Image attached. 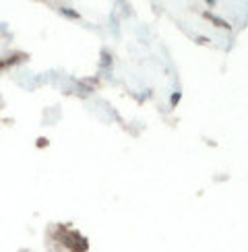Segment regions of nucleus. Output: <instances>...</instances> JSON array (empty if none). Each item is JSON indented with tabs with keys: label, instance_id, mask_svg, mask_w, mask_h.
Wrapping results in <instances>:
<instances>
[{
	"label": "nucleus",
	"instance_id": "nucleus-2",
	"mask_svg": "<svg viewBox=\"0 0 248 252\" xmlns=\"http://www.w3.org/2000/svg\"><path fill=\"white\" fill-rule=\"evenodd\" d=\"M23 58H25L23 54L10 56V58H0V70H2V68H6V66H10V64H15V62H19V60H23Z\"/></svg>",
	"mask_w": 248,
	"mask_h": 252
},
{
	"label": "nucleus",
	"instance_id": "nucleus-3",
	"mask_svg": "<svg viewBox=\"0 0 248 252\" xmlns=\"http://www.w3.org/2000/svg\"><path fill=\"white\" fill-rule=\"evenodd\" d=\"M60 13H64L66 17H72V19H77V17H79V15L75 13V10H68V8H64V6H62V8H60Z\"/></svg>",
	"mask_w": 248,
	"mask_h": 252
},
{
	"label": "nucleus",
	"instance_id": "nucleus-1",
	"mask_svg": "<svg viewBox=\"0 0 248 252\" xmlns=\"http://www.w3.org/2000/svg\"><path fill=\"white\" fill-rule=\"evenodd\" d=\"M58 240L64 246H68L70 252H85L89 248L87 240L83 236H79L77 232H72V229H68V227H58Z\"/></svg>",
	"mask_w": 248,
	"mask_h": 252
}]
</instances>
